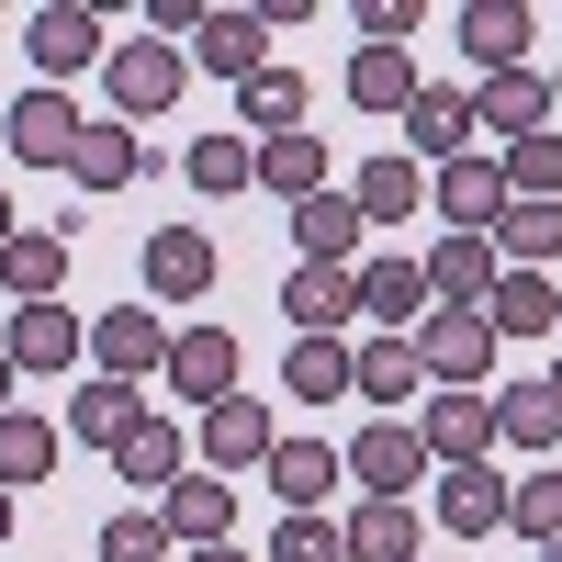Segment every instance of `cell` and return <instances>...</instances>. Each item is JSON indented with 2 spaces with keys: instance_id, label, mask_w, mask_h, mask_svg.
<instances>
[{
  "instance_id": "cell-39",
  "label": "cell",
  "mask_w": 562,
  "mask_h": 562,
  "mask_svg": "<svg viewBox=\"0 0 562 562\" xmlns=\"http://www.w3.org/2000/svg\"><path fill=\"white\" fill-rule=\"evenodd\" d=\"M495 439H506V450H529V461H540V450L562 439V405H551L540 383H518V394H495Z\"/></svg>"
},
{
  "instance_id": "cell-7",
  "label": "cell",
  "mask_w": 562,
  "mask_h": 562,
  "mask_svg": "<svg viewBox=\"0 0 562 562\" xmlns=\"http://www.w3.org/2000/svg\"><path fill=\"white\" fill-rule=\"evenodd\" d=\"M90 360L113 371V383H135V371H169V326L147 304H113V315H90Z\"/></svg>"
},
{
  "instance_id": "cell-29",
  "label": "cell",
  "mask_w": 562,
  "mask_h": 562,
  "mask_svg": "<svg viewBox=\"0 0 562 562\" xmlns=\"http://www.w3.org/2000/svg\"><path fill=\"white\" fill-rule=\"evenodd\" d=\"M349 203H360L371 225H405L416 203H428V180H416V158H394V147H383V158H360V192H349Z\"/></svg>"
},
{
  "instance_id": "cell-14",
  "label": "cell",
  "mask_w": 562,
  "mask_h": 562,
  "mask_svg": "<svg viewBox=\"0 0 562 562\" xmlns=\"http://www.w3.org/2000/svg\"><path fill=\"white\" fill-rule=\"evenodd\" d=\"M281 315H293L304 338H338V326L360 315V270H315V259H304L293 281H281Z\"/></svg>"
},
{
  "instance_id": "cell-9",
  "label": "cell",
  "mask_w": 562,
  "mask_h": 562,
  "mask_svg": "<svg viewBox=\"0 0 562 562\" xmlns=\"http://www.w3.org/2000/svg\"><path fill=\"white\" fill-rule=\"evenodd\" d=\"M484 326H495V338H551V326H562V281L551 270H495Z\"/></svg>"
},
{
  "instance_id": "cell-30",
  "label": "cell",
  "mask_w": 562,
  "mask_h": 562,
  "mask_svg": "<svg viewBox=\"0 0 562 562\" xmlns=\"http://www.w3.org/2000/svg\"><path fill=\"white\" fill-rule=\"evenodd\" d=\"M237 113H248V135H259V147H270V135H304V79H293V68L237 79Z\"/></svg>"
},
{
  "instance_id": "cell-28",
  "label": "cell",
  "mask_w": 562,
  "mask_h": 562,
  "mask_svg": "<svg viewBox=\"0 0 562 562\" xmlns=\"http://www.w3.org/2000/svg\"><path fill=\"white\" fill-rule=\"evenodd\" d=\"M203 461H214V473H237V461H270V416H259L248 394H225V405L203 416Z\"/></svg>"
},
{
  "instance_id": "cell-11",
  "label": "cell",
  "mask_w": 562,
  "mask_h": 562,
  "mask_svg": "<svg viewBox=\"0 0 562 562\" xmlns=\"http://www.w3.org/2000/svg\"><path fill=\"white\" fill-rule=\"evenodd\" d=\"M416 439H428L439 473H450V461H484L495 450V394H439L428 416H416Z\"/></svg>"
},
{
  "instance_id": "cell-36",
  "label": "cell",
  "mask_w": 562,
  "mask_h": 562,
  "mask_svg": "<svg viewBox=\"0 0 562 562\" xmlns=\"http://www.w3.org/2000/svg\"><path fill=\"white\" fill-rule=\"evenodd\" d=\"M0 281H12L23 304H57V281H68V237H34V225H23V237L0 248Z\"/></svg>"
},
{
  "instance_id": "cell-24",
  "label": "cell",
  "mask_w": 562,
  "mask_h": 562,
  "mask_svg": "<svg viewBox=\"0 0 562 562\" xmlns=\"http://www.w3.org/2000/svg\"><path fill=\"white\" fill-rule=\"evenodd\" d=\"M416 90H428V79H416L405 45H360V57H349V102H360V113H405Z\"/></svg>"
},
{
  "instance_id": "cell-32",
  "label": "cell",
  "mask_w": 562,
  "mask_h": 562,
  "mask_svg": "<svg viewBox=\"0 0 562 562\" xmlns=\"http://www.w3.org/2000/svg\"><path fill=\"white\" fill-rule=\"evenodd\" d=\"M180 169H192L203 203H225V192H248V180H259V147H248V135H192V158H180Z\"/></svg>"
},
{
  "instance_id": "cell-19",
  "label": "cell",
  "mask_w": 562,
  "mask_h": 562,
  "mask_svg": "<svg viewBox=\"0 0 562 562\" xmlns=\"http://www.w3.org/2000/svg\"><path fill=\"white\" fill-rule=\"evenodd\" d=\"M439 518H450V540H484V529H506V484L484 473V461H450V473H439Z\"/></svg>"
},
{
  "instance_id": "cell-47",
  "label": "cell",
  "mask_w": 562,
  "mask_h": 562,
  "mask_svg": "<svg viewBox=\"0 0 562 562\" xmlns=\"http://www.w3.org/2000/svg\"><path fill=\"white\" fill-rule=\"evenodd\" d=\"M180 562H237V551H225V540H214V551H180Z\"/></svg>"
},
{
  "instance_id": "cell-8",
  "label": "cell",
  "mask_w": 562,
  "mask_h": 562,
  "mask_svg": "<svg viewBox=\"0 0 562 562\" xmlns=\"http://www.w3.org/2000/svg\"><path fill=\"white\" fill-rule=\"evenodd\" d=\"M450 34H461V57H473V68H495V79H506V68H529L540 12H518V0H473V12H461Z\"/></svg>"
},
{
  "instance_id": "cell-43",
  "label": "cell",
  "mask_w": 562,
  "mask_h": 562,
  "mask_svg": "<svg viewBox=\"0 0 562 562\" xmlns=\"http://www.w3.org/2000/svg\"><path fill=\"white\" fill-rule=\"evenodd\" d=\"M270 562H349V551H338L326 518H281V529H270Z\"/></svg>"
},
{
  "instance_id": "cell-42",
  "label": "cell",
  "mask_w": 562,
  "mask_h": 562,
  "mask_svg": "<svg viewBox=\"0 0 562 562\" xmlns=\"http://www.w3.org/2000/svg\"><path fill=\"white\" fill-rule=\"evenodd\" d=\"M169 529H158V506H124V518H102V562H158Z\"/></svg>"
},
{
  "instance_id": "cell-6",
  "label": "cell",
  "mask_w": 562,
  "mask_h": 562,
  "mask_svg": "<svg viewBox=\"0 0 562 562\" xmlns=\"http://www.w3.org/2000/svg\"><path fill=\"white\" fill-rule=\"evenodd\" d=\"M169 394L214 416L225 394H237V338H225V326H180L169 338Z\"/></svg>"
},
{
  "instance_id": "cell-44",
  "label": "cell",
  "mask_w": 562,
  "mask_h": 562,
  "mask_svg": "<svg viewBox=\"0 0 562 562\" xmlns=\"http://www.w3.org/2000/svg\"><path fill=\"white\" fill-rule=\"evenodd\" d=\"M416 23H428V12H416V0H360V34H371V45H405Z\"/></svg>"
},
{
  "instance_id": "cell-5",
  "label": "cell",
  "mask_w": 562,
  "mask_h": 562,
  "mask_svg": "<svg viewBox=\"0 0 562 562\" xmlns=\"http://www.w3.org/2000/svg\"><path fill=\"white\" fill-rule=\"evenodd\" d=\"M0 135H12L23 169H68V158H79V113H68V90H23V102H0Z\"/></svg>"
},
{
  "instance_id": "cell-23",
  "label": "cell",
  "mask_w": 562,
  "mask_h": 562,
  "mask_svg": "<svg viewBox=\"0 0 562 562\" xmlns=\"http://www.w3.org/2000/svg\"><path fill=\"white\" fill-rule=\"evenodd\" d=\"M293 248H304L315 270H349V248H360V203H349V192H315V203H293Z\"/></svg>"
},
{
  "instance_id": "cell-15",
  "label": "cell",
  "mask_w": 562,
  "mask_h": 562,
  "mask_svg": "<svg viewBox=\"0 0 562 562\" xmlns=\"http://www.w3.org/2000/svg\"><path fill=\"white\" fill-rule=\"evenodd\" d=\"M428 203L450 214V237H484V225L506 214V180H495V158H450V169L428 180Z\"/></svg>"
},
{
  "instance_id": "cell-49",
  "label": "cell",
  "mask_w": 562,
  "mask_h": 562,
  "mask_svg": "<svg viewBox=\"0 0 562 562\" xmlns=\"http://www.w3.org/2000/svg\"><path fill=\"white\" fill-rule=\"evenodd\" d=\"M0 540H12V495H0Z\"/></svg>"
},
{
  "instance_id": "cell-41",
  "label": "cell",
  "mask_w": 562,
  "mask_h": 562,
  "mask_svg": "<svg viewBox=\"0 0 562 562\" xmlns=\"http://www.w3.org/2000/svg\"><path fill=\"white\" fill-rule=\"evenodd\" d=\"M113 461H124V484L169 495V484H180V428H169V416H147V428H135V439H124Z\"/></svg>"
},
{
  "instance_id": "cell-1",
  "label": "cell",
  "mask_w": 562,
  "mask_h": 562,
  "mask_svg": "<svg viewBox=\"0 0 562 562\" xmlns=\"http://www.w3.org/2000/svg\"><path fill=\"white\" fill-rule=\"evenodd\" d=\"M405 349H416V371H428L439 394H473V383H484V360H495V326H484L473 304H439V315H416V338H405Z\"/></svg>"
},
{
  "instance_id": "cell-34",
  "label": "cell",
  "mask_w": 562,
  "mask_h": 562,
  "mask_svg": "<svg viewBox=\"0 0 562 562\" xmlns=\"http://www.w3.org/2000/svg\"><path fill=\"white\" fill-rule=\"evenodd\" d=\"M281 394L338 405V394H349V349H338V338H293V349H281Z\"/></svg>"
},
{
  "instance_id": "cell-48",
  "label": "cell",
  "mask_w": 562,
  "mask_h": 562,
  "mask_svg": "<svg viewBox=\"0 0 562 562\" xmlns=\"http://www.w3.org/2000/svg\"><path fill=\"white\" fill-rule=\"evenodd\" d=\"M540 394H551V405H562V360H551V371H540Z\"/></svg>"
},
{
  "instance_id": "cell-51",
  "label": "cell",
  "mask_w": 562,
  "mask_h": 562,
  "mask_svg": "<svg viewBox=\"0 0 562 562\" xmlns=\"http://www.w3.org/2000/svg\"><path fill=\"white\" fill-rule=\"evenodd\" d=\"M416 562H439V551H416Z\"/></svg>"
},
{
  "instance_id": "cell-40",
  "label": "cell",
  "mask_w": 562,
  "mask_h": 562,
  "mask_svg": "<svg viewBox=\"0 0 562 562\" xmlns=\"http://www.w3.org/2000/svg\"><path fill=\"white\" fill-rule=\"evenodd\" d=\"M57 473V428H45V416H0V484H45Z\"/></svg>"
},
{
  "instance_id": "cell-10",
  "label": "cell",
  "mask_w": 562,
  "mask_h": 562,
  "mask_svg": "<svg viewBox=\"0 0 562 562\" xmlns=\"http://www.w3.org/2000/svg\"><path fill=\"white\" fill-rule=\"evenodd\" d=\"M147 416H158V405L135 394V383H113V371H102V383H79V394H68V439H90V450H124L135 428H147Z\"/></svg>"
},
{
  "instance_id": "cell-12",
  "label": "cell",
  "mask_w": 562,
  "mask_h": 562,
  "mask_svg": "<svg viewBox=\"0 0 562 562\" xmlns=\"http://www.w3.org/2000/svg\"><path fill=\"white\" fill-rule=\"evenodd\" d=\"M158 529L192 540V551H214L225 529H237V495H225V473H180V484L158 495Z\"/></svg>"
},
{
  "instance_id": "cell-37",
  "label": "cell",
  "mask_w": 562,
  "mask_h": 562,
  "mask_svg": "<svg viewBox=\"0 0 562 562\" xmlns=\"http://www.w3.org/2000/svg\"><path fill=\"white\" fill-rule=\"evenodd\" d=\"M416 304H428V270H416V259H371V270H360V315L416 326Z\"/></svg>"
},
{
  "instance_id": "cell-33",
  "label": "cell",
  "mask_w": 562,
  "mask_h": 562,
  "mask_svg": "<svg viewBox=\"0 0 562 562\" xmlns=\"http://www.w3.org/2000/svg\"><path fill=\"white\" fill-rule=\"evenodd\" d=\"M259 180H270L281 203H315V192H326V135H270V147H259Z\"/></svg>"
},
{
  "instance_id": "cell-17",
  "label": "cell",
  "mask_w": 562,
  "mask_h": 562,
  "mask_svg": "<svg viewBox=\"0 0 562 562\" xmlns=\"http://www.w3.org/2000/svg\"><path fill=\"white\" fill-rule=\"evenodd\" d=\"M0 349H12V371H68V360H79V315H68V304H12Z\"/></svg>"
},
{
  "instance_id": "cell-38",
  "label": "cell",
  "mask_w": 562,
  "mask_h": 562,
  "mask_svg": "<svg viewBox=\"0 0 562 562\" xmlns=\"http://www.w3.org/2000/svg\"><path fill=\"white\" fill-rule=\"evenodd\" d=\"M495 180H506L518 203H562V135H518V147L495 158Z\"/></svg>"
},
{
  "instance_id": "cell-45",
  "label": "cell",
  "mask_w": 562,
  "mask_h": 562,
  "mask_svg": "<svg viewBox=\"0 0 562 562\" xmlns=\"http://www.w3.org/2000/svg\"><path fill=\"white\" fill-rule=\"evenodd\" d=\"M12 237H23V214H12V192H0V248H12Z\"/></svg>"
},
{
  "instance_id": "cell-31",
  "label": "cell",
  "mask_w": 562,
  "mask_h": 562,
  "mask_svg": "<svg viewBox=\"0 0 562 562\" xmlns=\"http://www.w3.org/2000/svg\"><path fill=\"white\" fill-rule=\"evenodd\" d=\"M506 529H518V540H551V551H562V461H529V473L506 484Z\"/></svg>"
},
{
  "instance_id": "cell-27",
  "label": "cell",
  "mask_w": 562,
  "mask_h": 562,
  "mask_svg": "<svg viewBox=\"0 0 562 562\" xmlns=\"http://www.w3.org/2000/svg\"><path fill=\"white\" fill-rule=\"evenodd\" d=\"M259 12H203V34H192V68H214V79H259Z\"/></svg>"
},
{
  "instance_id": "cell-4",
  "label": "cell",
  "mask_w": 562,
  "mask_h": 562,
  "mask_svg": "<svg viewBox=\"0 0 562 562\" xmlns=\"http://www.w3.org/2000/svg\"><path fill=\"white\" fill-rule=\"evenodd\" d=\"M23 45H34V68H45V90L113 57V34H102V12H79V0H45V12L23 23Z\"/></svg>"
},
{
  "instance_id": "cell-35",
  "label": "cell",
  "mask_w": 562,
  "mask_h": 562,
  "mask_svg": "<svg viewBox=\"0 0 562 562\" xmlns=\"http://www.w3.org/2000/svg\"><path fill=\"white\" fill-rule=\"evenodd\" d=\"M428 371H416V349L405 338H371V349H349V394H371V405H405Z\"/></svg>"
},
{
  "instance_id": "cell-18",
  "label": "cell",
  "mask_w": 562,
  "mask_h": 562,
  "mask_svg": "<svg viewBox=\"0 0 562 562\" xmlns=\"http://www.w3.org/2000/svg\"><path fill=\"white\" fill-rule=\"evenodd\" d=\"M473 135H484V124H473L461 90H416V102H405V147H416V158L450 169V158H473Z\"/></svg>"
},
{
  "instance_id": "cell-20",
  "label": "cell",
  "mask_w": 562,
  "mask_h": 562,
  "mask_svg": "<svg viewBox=\"0 0 562 562\" xmlns=\"http://www.w3.org/2000/svg\"><path fill=\"white\" fill-rule=\"evenodd\" d=\"M349 562H416V506L405 495H360V518L338 529Z\"/></svg>"
},
{
  "instance_id": "cell-13",
  "label": "cell",
  "mask_w": 562,
  "mask_h": 562,
  "mask_svg": "<svg viewBox=\"0 0 562 562\" xmlns=\"http://www.w3.org/2000/svg\"><path fill=\"white\" fill-rule=\"evenodd\" d=\"M416 270H428V304H473V315H484V293H495L506 259H495V237H439Z\"/></svg>"
},
{
  "instance_id": "cell-25",
  "label": "cell",
  "mask_w": 562,
  "mask_h": 562,
  "mask_svg": "<svg viewBox=\"0 0 562 562\" xmlns=\"http://www.w3.org/2000/svg\"><path fill=\"white\" fill-rule=\"evenodd\" d=\"M135 169H147L135 124H79V158H68V180H79V192H124Z\"/></svg>"
},
{
  "instance_id": "cell-3",
  "label": "cell",
  "mask_w": 562,
  "mask_h": 562,
  "mask_svg": "<svg viewBox=\"0 0 562 562\" xmlns=\"http://www.w3.org/2000/svg\"><path fill=\"white\" fill-rule=\"evenodd\" d=\"M180 45H113L102 57V90H113V124H147V113H169L180 102Z\"/></svg>"
},
{
  "instance_id": "cell-52",
  "label": "cell",
  "mask_w": 562,
  "mask_h": 562,
  "mask_svg": "<svg viewBox=\"0 0 562 562\" xmlns=\"http://www.w3.org/2000/svg\"><path fill=\"white\" fill-rule=\"evenodd\" d=\"M551 562H562V551H551Z\"/></svg>"
},
{
  "instance_id": "cell-50",
  "label": "cell",
  "mask_w": 562,
  "mask_h": 562,
  "mask_svg": "<svg viewBox=\"0 0 562 562\" xmlns=\"http://www.w3.org/2000/svg\"><path fill=\"white\" fill-rule=\"evenodd\" d=\"M551 102H562V79H551Z\"/></svg>"
},
{
  "instance_id": "cell-16",
  "label": "cell",
  "mask_w": 562,
  "mask_h": 562,
  "mask_svg": "<svg viewBox=\"0 0 562 562\" xmlns=\"http://www.w3.org/2000/svg\"><path fill=\"white\" fill-rule=\"evenodd\" d=\"M203 281H214V237H203V225H158V237H147V293L192 304Z\"/></svg>"
},
{
  "instance_id": "cell-2",
  "label": "cell",
  "mask_w": 562,
  "mask_h": 562,
  "mask_svg": "<svg viewBox=\"0 0 562 562\" xmlns=\"http://www.w3.org/2000/svg\"><path fill=\"white\" fill-rule=\"evenodd\" d=\"M338 473H360V495H405L416 506V484H428V439H416L405 416H371V428L338 450Z\"/></svg>"
},
{
  "instance_id": "cell-22",
  "label": "cell",
  "mask_w": 562,
  "mask_h": 562,
  "mask_svg": "<svg viewBox=\"0 0 562 562\" xmlns=\"http://www.w3.org/2000/svg\"><path fill=\"white\" fill-rule=\"evenodd\" d=\"M484 237H495L506 270H540V259H562V203H518V192H506V214L484 225Z\"/></svg>"
},
{
  "instance_id": "cell-26",
  "label": "cell",
  "mask_w": 562,
  "mask_h": 562,
  "mask_svg": "<svg viewBox=\"0 0 562 562\" xmlns=\"http://www.w3.org/2000/svg\"><path fill=\"white\" fill-rule=\"evenodd\" d=\"M540 113H551V79H540V68H506V79H484V102H473V124H495L506 147H518V135H540Z\"/></svg>"
},
{
  "instance_id": "cell-21",
  "label": "cell",
  "mask_w": 562,
  "mask_h": 562,
  "mask_svg": "<svg viewBox=\"0 0 562 562\" xmlns=\"http://www.w3.org/2000/svg\"><path fill=\"white\" fill-rule=\"evenodd\" d=\"M326 484H338V450H326V439H270V495H281V518H315Z\"/></svg>"
},
{
  "instance_id": "cell-46",
  "label": "cell",
  "mask_w": 562,
  "mask_h": 562,
  "mask_svg": "<svg viewBox=\"0 0 562 562\" xmlns=\"http://www.w3.org/2000/svg\"><path fill=\"white\" fill-rule=\"evenodd\" d=\"M0 416H12V349H0Z\"/></svg>"
}]
</instances>
